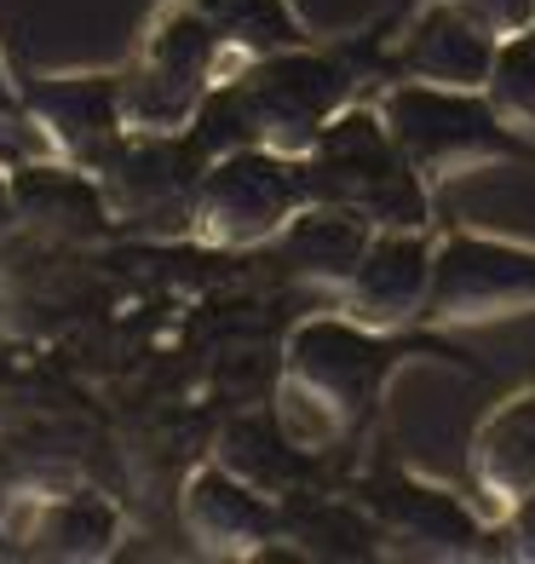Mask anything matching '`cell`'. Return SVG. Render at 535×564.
<instances>
[{
    "mask_svg": "<svg viewBox=\"0 0 535 564\" xmlns=\"http://www.w3.org/2000/svg\"><path fill=\"white\" fill-rule=\"evenodd\" d=\"M351 105V75L340 58L312 53V46H283V53L248 58L208 93L201 116L190 121V139L208 150V162L237 144H265L283 156H305L317 133Z\"/></svg>",
    "mask_w": 535,
    "mask_h": 564,
    "instance_id": "cell-1",
    "label": "cell"
},
{
    "mask_svg": "<svg viewBox=\"0 0 535 564\" xmlns=\"http://www.w3.org/2000/svg\"><path fill=\"white\" fill-rule=\"evenodd\" d=\"M392 375V340L357 317H312L283 346V387L276 421L305 449H335L346 432L374 409Z\"/></svg>",
    "mask_w": 535,
    "mask_h": 564,
    "instance_id": "cell-2",
    "label": "cell"
},
{
    "mask_svg": "<svg viewBox=\"0 0 535 564\" xmlns=\"http://www.w3.org/2000/svg\"><path fill=\"white\" fill-rule=\"evenodd\" d=\"M305 202H335L374 230H432V196L380 110L346 105L299 156Z\"/></svg>",
    "mask_w": 535,
    "mask_h": 564,
    "instance_id": "cell-3",
    "label": "cell"
},
{
    "mask_svg": "<svg viewBox=\"0 0 535 564\" xmlns=\"http://www.w3.org/2000/svg\"><path fill=\"white\" fill-rule=\"evenodd\" d=\"M231 53L214 35L208 18H196L185 0H167V7L150 18V30L139 35L133 58L121 69V116L127 133H190V121L201 116L208 93L231 75Z\"/></svg>",
    "mask_w": 535,
    "mask_h": 564,
    "instance_id": "cell-4",
    "label": "cell"
},
{
    "mask_svg": "<svg viewBox=\"0 0 535 564\" xmlns=\"http://www.w3.org/2000/svg\"><path fill=\"white\" fill-rule=\"evenodd\" d=\"M386 116L397 150L415 162V173L426 178H455L490 162H518V127L506 121L490 93L472 87H432V82H397L386 87V98L374 105Z\"/></svg>",
    "mask_w": 535,
    "mask_h": 564,
    "instance_id": "cell-5",
    "label": "cell"
},
{
    "mask_svg": "<svg viewBox=\"0 0 535 564\" xmlns=\"http://www.w3.org/2000/svg\"><path fill=\"white\" fill-rule=\"evenodd\" d=\"M299 208H305L299 156H283V150L265 144H237L201 167L190 230L208 248H260L276 242V230Z\"/></svg>",
    "mask_w": 535,
    "mask_h": 564,
    "instance_id": "cell-6",
    "label": "cell"
},
{
    "mask_svg": "<svg viewBox=\"0 0 535 564\" xmlns=\"http://www.w3.org/2000/svg\"><path fill=\"white\" fill-rule=\"evenodd\" d=\"M518 312H535V248L449 230L432 253V289L421 317L438 328H467Z\"/></svg>",
    "mask_w": 535,
    "mask_h": 564,
    "instance_id": "cell-7",
    "label": "cell"
},
{
    "mask_svg": "<svg viewBox=\"0 0 535 564\" xmlns=\"http://www.w3.org/2000/svg\"><path fill=\"white\" fill-rule=\"evenodd\" d=\"M23 116H30L46 144L75 167H105L121 139H127V116H121V69H69V75H35L23 87Z\"/></svg>",
    "mask_w": 535,
    "mask_h": 564,
    "instance_id": "cell-8",
    "label": "cell"
},
{
    "mask_svg": "<svg viewBox=\"0 0 535 564\" xmlns=\"http://www.w3.org/2000/svg\"><path fill=\"white\" fill-rule=\"evenodd\" d=\"M201 167H208V150L190 133H167V139L127 133L116 156L98 167V178H105L116 225L121 219H167V214L190 219Z\"/></svg>",
    "mask_w": 535,
    "mask_h": 564,
    "instance_id": "cell-9",
    "label": "cell"
},
{
    "mask_svg": "<svg viewBox=\"0 0 535 564\" xmlns=\"http://www.w3.org/2000/svg\"><path fill=\"white\" fill-rule=\"evenodd\" d=\"M178 512H185L190 542L201 553H214V558H253L276 530H283L276 496H265L260 484L231 473L225 460H208V467H196L185 478Z\"/></svg>",
    "mask_w": 535,
    "mask_h": 564,
    "instance_id": "cell-10",
    "label": "cell"
},
{
    "mask_svg": "<svg viewBox=\"0 0 535 564\" xmlns=\"http://www.w3.org/2000/svg\"><path fill=\"white\" fill-rule=\"evenodd\" d=\"M432 253H438V242H432L426 230H374L369 253L357 260L351 282L340 289L346 317L380 328V335H392V328L415 323V317L426 312Z\"/></svg>",
    "mask_w": 535,
    "mask_h": 564,
    "instance_id": "cell-11",
    "label": "cell"
},
{
    "mask_svg": "<svg viewBox=\"0 0 535 564\" xmlns=\"http://www.w3.org/2000/svg\"><path fill=\"white\" fill-rule=\"evenodd\" d=\"M495 46H501V35L478 12H467L461 0H426L397 41V75L403 82L483 93L490 87Z\"/></svg>",
    "mask_w": 535,
    "mask_h": 564,
    "instance_id": "cell-12",
    "label": "cell"
},
{
    "mask_svg": "<svg viewBox=\"0 0 535 564\" xmlns=\"http://www.w3.org/2000/svg\"><path fill=\"white\" fill-rule=\"evenodd\" d=\"M374 519L380 530L403 542L421 558H478L483 547V524L478 512L461 507V496L438 490V484H421V478H386L374 484Z\"/></svg>",
    "mask_w": 535,
    "mask_h": 564,
    "instance_id": "cell-13",
    "label": "cell"
},
{
    "mask_svg": "<svg viewBox=\"0 0 535 564\" xmlns=\"http://www.w3.org/2000/svg\"><path fill=\"white\" fill-rule=\"evenodd\" d=\"M18 225H35L58 242H98L116 230V208L105 196V178L75 162H35L12 173Z\"/></svg>",
    "mask_w": 535,
    "mask_h": 564,
    "instance_id": "cell-14",
    "label": "cell"
},
{
    "mask_svg": "<svg viewBox=\"0 0 535 564\" xmlns=\"http://www.w3.org/2000/svg\"><path fill=\"white\" fill-rule=\"evenodd\" d=\"M18 547L53 564H98L121 547V512L98 490L35 496L18 519Z\"/></svg>",
    "mask_w": 535,
    "mask_h": 564,
    "instance_id": "cell-15",
    "label": "cell"
},
{
    "mask_svg": "<svg viewBox=\"0 0 535 564\" xmlns=\"http://www.w3.org/2000/svg\"><path fill=\"white\" fill-rule=\"evenodd\" d=\"M374 225L351 208L335 202H305V208L276 230V253L299 282H317V289H346L357 260L369 253Z\"/></svg>",
    "mask_w": 535,
    "mask_h": 564,
    "instance_id": "cell-16",
    "label": "cell"
},
{
    "mask_svg": "<svg viewBox=\"0 0 535 564\" xmlns=\"http://www.w3.org/2000/svg\"><path fill=\"white\" fill-rule=\"evenodd\" d=\"M472 478L501 512L535 490V392L506 398L472 438Z\"/></svg>",
    "mask_w": 535,
    "mask_h": 564,
    "instance_id": "cell-17",
    "label": "cell"
},
{
    "mask_svg": "<svg viewBox=\"0 0 535 564\" xmlns=\"http://www.w3.org/2000/svg\"><path fill=\"white\" fill-rule=\"evenodd\" d=\"M196 18L214 23V35L225 41L231 64L248 58H265V53H283V46H299V12L288 0H185Z\"/></svg>",
    "mask_w": 535,
    "mask_h": 564,
    "instance_id": "cell-18",
    "label": "cell"
},
{
    "mask_svg": "<svg viewBox=\"0 0 535 564\" xmlns=\"http://www.w3.org/2000/svg\"><path fill=\"white\" fill-rule=\"evenodd\" d=\"M219 460H225L231 473H242L248 484H260L265 496H283L288 484L305 473V449L283 432V421H260V415L225 426Z\"/></svg>",
    "mask_w": 535,
    "mask_h": 564,
    "instance_id": "cell-19",
    "label": "cell"
},
{
    "mask_svg": "<svg viewBox=\"0 0 535 564\" xmlns=\"http://www.w3.org/2000/svg\"><path fill=\"white\" fill-rule=\"evenodd\" d=\"M490 105L518 127V133H535V23L501 35L495 64H490Z\"/></svg>",
    "mask_w": 535,
    "mask_h": 564,
    "instance_id": "cell-20",
    "label": "cell"
},
{
    "mask_svg": "<svg viewBox=\"0 0 535 564\" xmlns=\"http://www.w3.org/2000/svg\"><path fill=\"white\" fill-rule=\"evenodd\" d=\"M380 535H386L380 519H363V512H351V507H323L317 519L299 524V547H305V558L317 553V542H328L323 553H335V558H369Z\"/></svg>",
    "mask_w": 535,
    "mask_h": 564,
    "instance_id": "cell-21",
    "label": "cell"
},
{
    "mask_svg": "<svg viewBox=\"0 0 535 564\" xmlns=\"http://www.w3.org/2000/svg\"><path fill=\"white\" fill-rule=\"evenodd\" d=\"M467 12H478L495 35H513L524 23H535V0H461Z\"/></svg>",
    "mask_w": 535,
    "mask_h": 564,
    "instance_id": "cell-22",
    "label": "cell"
},
{
    "mask_svg": "<svg viewBox=\"0 0 535 564\" xmlns=\"http://www.w3.org/2000/svg\"><path fill=\"white\" fill-rule=\"evenodd\" d=\"M501 535H506V553L535 564V490H529V496H518L513 507H506V524H501Z\"/></svg>",
    "mask_w": 535,
    "mask_h": 564,
    "instance_id": "cell-23",
    "label": "cell"
},
{
    "mask_svg": "<svg viewBox=\"0 0 535 564\" xmlns=\"http://www.w3.org/2000/svg\"><path fill=\"white\" fill-rule=\"evenodd\" d=\"M18 116H23V93L12 87L7 64H0V121H18Z\"/></svg>",
    "mask_w": 535,
    "mask_h": 564,
    "instance_id": "cell-24",
    "label": "cell"
},
{
    "mask_svg": "<svg viewBox=\"0 0 535 564\" xmlns=\"http://www.w3.org/2000/svg\"><path fill=\"white\" fill-rule=\"evenodd\" d=\"M12 225H18V202H12V173L0 167V237H7Z\"/></svg>",
    "mask_w": 535,
    "mask_h": 564,
    "instance_id": "cell-25",
    "label": "cell"
},
{
    "mask_svg": "<svg viewBox=\"0 0 535 564\" xmlns=\"http://www.w3.org/2000/svg\"><path fill=\"white\" fill-rule=\"evenodd\" d=\"M7 507H12V496H7V490H0V524H7Z\"/></svg>",
    "mask_w": 535,
    "mask_h": 564,
    "instance_id": "cell-26",
    "label": "cell"
}]
</instances>
